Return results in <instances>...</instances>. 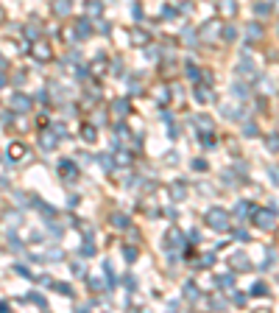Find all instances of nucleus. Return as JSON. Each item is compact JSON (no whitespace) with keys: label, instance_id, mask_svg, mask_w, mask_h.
Returning a JSON list of instances; mask_svg holds the SVG:
<instances>
[{"label":"nucleus","instance_id":"f257e3e1","mask_svg":"<svg viewBox=\"0 0 279 313\" xmlns=\"http://www.w3.org/2000/svg\"><path fill=\"white\" fill-rule=\"evenodd\" d=\"M204 221H207V227L215 229V232H229V229H232V213H229V210H223V207H212V210H207Z\"/></svg>","mask_w":279,"mask_h":313},{"label":"nucleus","instance_id":"f03ea898","mask_svg":"<svg viewBox=\"0 0 279 313\" xmlns=\"http://www.w3.org/2000/svg\"><path fill=\"white\" fill-rule=\"evenodd\" d=\"M31 56H34V62H39V64H50L53 62V45L39 36V39L31 42Z\"/></svg>","mask_w":279,"mask_h":313},{"label":"nucleus","instance_id":"7ed1b4c3","mask_svg":"<svg viewBox=\"0 0 279 313\" xmlns=\"http://www.w3.org/2000/svg\"><path fill=\"white\" fill-rule=\"evenodd\" d=\"M251 221H254L260 229H274L277 227V210H274V207H257V210L251 213Z\"/></svg>","mask_w":279,"mask_h":313},{"label":"nucleus","instance_id":"20e7f679","mask_svg":"<svg viewBox=\"0 0 279 313\" xmlns=\"http://www.w3.org/2000/svg\"><path fill=\"white\" fill-rule=\"evenodd\" d=\"M221 22L218 20H207L201 25V28H198V42H215L218 36H221Z\"/></svg>","mask_w":279,"mask_h":313},{"label":"nucleus","instance_id":"39448f33","mask_svg":"<svg viewBox=\"0 0 279 313\" xmlns=\"http://www.w3.org/2000/svg\"><path fill=\"white\" fill-rule=\"evenodd\" d=\"M8 107H11V112L25 115V112H31V109H34V98H31V95H25V93H14L11 101H8Z\"/></svg>","mask_w":279,"mask_h":313},{"label":"nucleus","instance_id":"423d86ee","mask_svg":"<svg viewBox=\"0 0 279 313\" xmlns=\"http://www.w3.org/2000/svg\"><path fill=\"white\" fill-rule=\"evenodd\" d=\"M59 176H62L64 182H76L78 179V165L73 162V159H62V162H59Z\"/></svg>","mask_w":279,"mask_h":313},{"label":"nucleus","instance_id":"0eeeda50","mask_svg":"<svg viewBox=\"0 0 279 313\" xmlns=\"http://www.w3.org/2000/svg\"><path fill=\"white\" fill-rule=\"evenodd\" d=\"M59 140H62V137L56 135L53 129H45V132H39V146L45 151H53L56 146H59Z\"/></svg>","mask_w":279,"mask_h":313},{"label":"nucleus","instance_id":"6e6552de","mask_svg":"<svg viewBox=\"0 0 279 313\" xmlns=\"http://www.w3.org/2000/svg\"><path fill=\"white\" fill-rule=\"evenodd\" d=\"M218 14H221V20H235L237 3L235 0H218Z\"/></svg>","mask_w":279,"mask_h":313},{"label":"nucleus","instance_id":"1a4fd4ad","mask_svg":"<svg viewBox=\"0 0 279 313\" xmlns=\"http://www.w3.org/2000/svg\"><path fill=\"white\" fill-rule=\"evenodd\" d=\"M129 112H132V101H129V98H115V101H112V115H115L118 121H120V118H126Z\"/></svg>","mask_w":279,"mask_h":313},{"label":"nucleus","instance_id":"9d476101","mask_svg":"<svg viewBox=\"0 0 279 313\" xmlns=\"http://www.w3.org/2000/svg\"><path fill=\"white\" fill-rule=\"evenodd\" d=\"M129 39H132V45H137V48L151 45V36H148V31H142V28H132L129 31Z\"/></svg>","mask_w":279,"mask_h":313},{"label":"nucleus","instance_id":"9b49d317","mask_svg":"<svg viewBox=\"0 0 279 313\" xmlns=\"http://www.w3.org/2000/svg\"><path fill=\"white\" fill-rule=\"evenodd\" d=\"M22 156H25V146H22V143H8V149H6L8 162H20Z\"/></svg>","mask_w":279,"mask_h":313},{"label":"nucleus","instance_id":"f8f14e48","mask_svg":"<svg viewBox=\"0 0 279 313\" xmlns=\"http://www.w3.org/2000/svg\"><path fill=\"white\" fill-rule=\"evenodd\" d=\"M165 246H167V249H179V246H184V235L173 227L170 232L165 235Z\"/></svg>","mask_w":279,"mask_h":313},{"label":"nucleus","instance_id":"ddd939ff","mask_svg":"<svg viewBox=\"0 0 279 313\" xmlns=\"http://www.w3.org/2000/svg\"><path fill=\"white\" fill-rule=\"evenodd\" d=\"M84 11H87L90 20H98V17L104 14V3H101V0H87V3H84Z\"/></svg>","mask_w":279,"mask_h":313},{"label":"nucleus","instance_id":"4468645a","mask_svg":"<svg viewBox=\"0 0 279 313\" xmlns=\"http://www.w3.org/2000/svg\"><path fill=\"white\" fill-rule=\"evenodd\" d=\"M254 210H257V204H251V201H240V204L235 207V218L237 221H246V218H251Z\"/></svg>","mask_w":279,"mask_h":313},{"label":"nucleus","instance_id":"2eb2a0df","mask_svg":"<svg viewBox=\"0 0 279 313\" xmlns=\"http://www.w3.org/2000/svg\"><path fill=\"white\" fill-rule=\"evenodd\" d=\"M36 20V17H34ZM25 22V28H22V34H25V39L28 42H34V39H39V34H42V22Z\"/></svg>","mask_w":279,"mask_h":313},{"label":"nucleus","instance_id":"dca6fc26","mask_svg":"<svg viewBox=\"0 0 279 313\" xmlns=\"http://www.w3.org/2000/svg\"><path fill=\"white\" fill-rule=\"evenodd\" d=\"M181 297L190 299V302H198V299H201V291H198V285H195V283H190V280H187V283L181 285Z\"/></svg>","mask_w":279,"mask_h":313},{"label":"nucleus","instance_id":"f3484780","mask_svg":"<svg viewBox=\"0 0 279 313\" xmlns=\"http://www.w3.org/2000/svg\"><path fill=\"white\" fill-rule=\"evenodd\" d=\"M232 266H235L237 271H249L251 269V260L246 252H237V255H232Z\"/></svg>","mask_w":279,"mask_h":313},{"label":"nucleus","instance_id":"a211bd4d","mask_svg":"<svg viewBox=\"0 0 279 313\" xmlns=\"http://www.w3.org/2000/svg\"><path fill=\"white\" fill-rule=\"evenodd\" d=\"M193 95H195V101H201V104H209V101H212V90H209L207 84H195Z\"/></svg>","mask_w":279,"mask_h":313},{"label":"nucleus","instance_id":"6ab92c4d","mask_svg":"<svg viewBox=\"0 0 279 313\" xmlns=\"http://www.w3.org/2000/svg\"><path fill=\"white\" fill-rule=\"evenodd\" d=\"M73 8V0H53V14L56 17H67Z\"/></svg>","mask_w":279,"mask_h":313},{"label":"nucleus","instance_id":"aec40b11","mask_svg":"<svg viewBox=\"0 0 279 313\" xmlns=\"http://www.w3.org/2000/svg\"><path fill=\"white\" fill-rule=\"evenodd\" d=\"M170 196H173V201H184L187 199V185L184 182H173L170 185Z\"/></svg>","mask_w":279,"mask_h":313},{"label":"nucleus","instance_id":"412c9836","mask_svg":"<svg viewBox=\"0 0 279 313\" xmlns=\"http://www.w3.org/2000/svg\"><path fill=\"white\" fill-rule=\"evenodd\" d=\"M76 34H78V39H87V36L92 34L90 17H84V20H78V22H76Z\"/></svg>","mask_w":279,"mask_h":313},{"label":"nucleus","instance_id":"4be33fe9","mask_svg":"<svg viewBox=\"0 0 279 313\" xmlns=\"http://www.w3.org/2000/svg\"><path fill=\"white\" fill-rule=\"evenodd\" d=\"M237 76H243V78H257V70L251 67L249 59H243V62L237 64Z\"/></svg>","mask_w":279,"mask_h":313},{"label":"nucleus","instance_id":"5701e85b","mask_svg":"<svg viewBox=\"0 0 279 313\" xmlns=\"http://www.w3.org/2000/svg\"><path fill=\"white\" fill-rule=\"evenodd\" d=\"M81 137H84V143H98V129L92 126V123H84V126H81Z\"/></svg>","mask_w":279,"mask_h":313},{"label":"nucleus","instance_id":"b1692460","mask_svg":"<svg viewBox=\"0 0 279 313\" xmlns=\"http://www.w3.org/2000/svg\"><path fill=\"white\" fill-rule=\"evenodd\" d=\"M193 126H198L201 132H212V129H215V126H212V118H207V115H195Z\"/></svg>","mask_w":279,"mask_h":313},{"label":"nucleus","instance_id":"393cba45","mask_svg":"<svg viewBox=\"0 0 279 313\" xmlns=\"http://www.w3.org/2000/svg\"><path fill=\"white\" fill-rule=\"evenodd\" d=\"M215 285L221 291H232V288H235V274H221V277L215 280Z\"/></svg>","mask_w":279,"mask_h":313},{"label":"nucleus","instance_id":"a878e982","mask_svg":"<svg viewBox=\"0 0 279 313\" xmlns=\"http://www.w3.org/2000/svg\"><path fill=\"white\" fill-rule=\"evenodd\" d=\"M3 218H6V224H8V227H11V229H20V227H22V215L17 213V210H14V213H11V210H8V213L3 215Z\"/></svg>","mask_w":279,"mask_h":313},{"label":"nucleus","instance_id":"bb28decb","mask_svg":"<svg viewBox=\"0 0 279 313\" xmlns=\"http://www.w3.org/2000/svg\"><path fill=\"white\" fill-rule=\"evenodd\" d=\"M25 299H28V302H34L36 308H42V311H48V299L42 297V294H34V291H31V294H28Z\"/></svg>","mask_w":279,"mask_h":313},{"label":"nucleus","instance_id":"cd10ccee","mask_svg":"<svg viewBox=\"0 0 279 313\" xmlns=\"http://www.w3.org/2000/svg\"><path fill=\"white\" fill-rule=\"evenodd\" d=\"M235 36H237V28L232 25V22H229V25H223V31H221V39H223V42H235Z\"/></svg>","mask_w":279,"mask_h":313},{"label":"nucleus","instance_id":"c85d7f7f","mask_svg":"<svg viewBox=\"0 0 279 313\" xmlns=\"http://www.w3.org/2000/svg\"><path fill=\"white\" fill-rule=\"evenodd\" d=\"M257 39H263V25L251 22L249 25V42H257Z\"/></svg>","mask_w":279,"mask_h":313},{"label":"nucleus","instance_id":"c756f323","mask_svg":"<svg viewBox=\"0 0 279 313\" xmlns=\"http://www.w3.org/2000/svg\"><path fill=\"white\" fill-rule=\"evenodd\" d=\"M64 257V249L62 246H50L48 252H45V260H62Z\"/></svg>","mask_w":279,"mask_h":313},{"label":"nucleus","instance_id":"7c9ffc66","mask_svg":"<svg viewBox=\"0 0 279 313\" xmlns=\"http://www.w3.org/2000/svg\"><path fill=\"white\" fill-rule=\"evenodd\" d=\"M112 227H118V229H129V218H126V215H120V213H115V215H112Z\"/></svg>","mask_w":279,"mask_h":313},{"label":"nucleus","instance_id":"2f4dec72","mask_svg":"<svg viewBox=\"0 0 279 313\" xmlns=\"http://www.w3.org/2000/svg\"><path fill=\"white\" fill-rule=\"evenodd\" d=\"M70 271H73V277H87V266L81 260H76V263L70 266Z\"/></svg>","mask_w":279,"mask_h":313},{"label":"nucleus","instance_id":"473e14b6","mask_svg":"<svg viewBox=\"0 0 279 313\" xmlns=\"http://www.w3.org/2000/svg\"><path fill=\"white\" fill-rule=\"evenodd\" d=\"M90 288L92 291H109V283H104V280H98V277H90Z\"/></svg>","mask_w":279,"mask_h":313},{"label":"nucleus","instance_id":"72a5a7b5","mask_svg":"<svg viewBox=\"0 0 279 313\" xmlns=\"http://www.w3.org/2000/svg\"><path fill=\"white\" fill-rule=\"evenodd\" d=\"M249 294H251V297H265V294H268V285H265V283H254Z\"/></svg>","mask_w":279,"mask_h":313},{"label":"nucleus","instance_id":"f704fd0d","mask_svg":"<svg viewBox=\"0 0 279 313\" xmlns=\"http://www.w3.org/2000/svg\"><path fill=\"white\" fill-rule=\"evenodd\" d=\"M209 266H215V255H209L207 252V255L198 257V269H209Z\"/></svg>","mask_w":279,"mask_h":313},{"label":"nucleus","instance_id":"c9c22d12","mask_svg":"<svg viewBox=\"0 0 279 313\" xmlns=\"http://www.w3.org/2000/svg\"><path fill=\"white\" fill-rule=\"evenodd\" d=\"M232 95H237V98H246V95H249V90H246V84H243V81L232 84Z\"/></svg>","mask_w":279,"mask_h":313},{"label":"nucleus","instance_id":"e433bc0d","mask_svg":"<svg viewBox=\"0 0 279 313\" xmlns=\"http://www.w3.org/2000/svg\"><path fill=\"white\" fill-rule=\"evenodd\" d=\"M50 285H53V288L62 294V297H73V288H70L67 283H50Z\"/></svg>","mask_w":279,"mask_h":313},{"label":"nucleus","instance_id":"4c0bfd02","mask_svg":"<svg viewBox=\"0 0 279 313\" xmlns=\"http://www.w3.org/2000/svg\"><path fill=\"white\" fill-rule=\"evenodd\" d=\"M184 73H187V78H193V81H198V78H201V70H198V67H195L193 62H190L187 67H184Z\"/></svg>","mask_w":279,"mask_h":313},{"label":"nucleus","instance_id":"58836bf2","mask_svg":"<svg viewBox=\"0 0 279 313\" xmlns=\"http://www.w3.org/2000/svg\"><path fill=\"white\" fill-rule=\"evenodd\" d=\"M254 11H257L260 17H268L271 14V3H254Z\"/></svg>","mask_w":279,"mask_h":313},{"label":"nucleus","instance_id":"ea45409f","mask_svg":"<svg viewBox=\"0 0 279 313\" xmlns=\"http://www.w3.org/2000/svg\"><path fill=\"white\" fill-rule=\"evenodd\" d=\"M104 274H106V283H109V288H115V269H112V263H104Z\"/></svg>","mask_w":279,"mask_h":313},{"label":"nucleus","instance_id":"a19ab883","mask_svg":"<svg viewBox=\"0 0 279 313\" xmlns=\"http://www.w3.org/2000/svg\"><path fill=\"white\" fill-rule=\"evenodd\" d=\"M115 162H118V165H132V154H129V151H118Z\"/></svg>","mask_w":279,"mask_h":313},{"label":"nucleus","instance_id":"79ce46f5","mask_svg":"<svg viewBox=\"0 0 279 313\" xmlns=\"http://www.w3.org/2000/svg\"><path fill=\"white\" fill-rule=\"evenodd\" d=\"M201 143H204V149L215 146V135H212V132H201Z\"/></svg>","mask_w":279,"mask_h":313},{"label":"nucleus","instance_id":"37998d69","mask_svg":"<svg viewBox=\"0 0 279 313\" xmlns=\"http://www.w3.org/2000/svg\"><path fill=\"white\" fill-rule=\"evenodd\" d=\"M257 132H260V129L254 126V123H251V121H249V123H246V126H243V135H246V137H257Z\"/></svg>","mask_w":279,"mask_h":313},{"label":"nucleus","instance_id":"c03bdc74","mask_svg":"<svg viewBox=\"0 0 279 313\" xmlns=\"http://www.w3.org/2000/svg\"><path fill=\"white\" fill-rule=\"evenodd\" d=\"M8 246H11V249H14V252H20V249H22V243H20V238H17V235H11V232H8Z\"/></svg>","mask_w":279,"mask_h":313},{"label":"nucleus","instance_id":"a18cd8bd","mask_svg":"<svg viewBox=\"0 0 279 313\" xmlns=\"http://www.w3.org/2000/svg\"><path fill=\"white\" fill-rule=\"evenodd\" d=\"M123 255H126V260H129V263H134V260H137V249H132V246H126Z\"/></svg>","mask_w":279,"mask_h":313},{"label":"nucleus","instance_id":"49530a36","mask_svg":"<svg viewBox=\"0 0 279 313\" xmlns=\"http://www.w3.org/2000/svg\"><path fill=\"white\" fill-rule=\"evenodd\" d=\"M162 17H165V20H173V17H176V8H173V6H162Z\"/></svg>","mask_w":279,"mask_h":313},{"label":"nucleus","instance_id":"de8ad7c7","mask_svg":"<svg viewBox=\"0 0 279 313\" xmlns=\"http://www.w3.org/2000/svg\"><path fill=\"white\" fill-rule=\"evenodd\" d=\"M81 255H84V257H92V255H95V246L87 241V243H84V249H81Z\"/></svg>","mask_w":279,"mask_h":313},{"label":"nucleus","instance_id":"09e8293b","mask_svg":"<svg viewBox=\"0 0 279 313\" xmlns=\"http://www.w3.org/2000/svg\"><path fill=\"white\" fill-rule=\"evenodd\" d=\"M268 149H271V151H279V135L268 137Z\"/></svg>","mask_w":279,"mask_h":313},{"label":"nucleus","instance_id":"8fccbe9b","mask_svg":"<svg viewBox=\"0 0 279 313\" xmlns=\"http://www.w3.org/2000/svg\"><path fill=\"white\" fill-rule=\"evenodd\" d=\"M209 305L215 308V311H223V308H226V302H223V299H209Z\"/></svg>","mask_w":279,"mask_h":313},{"label":"nucleus","instance_id":"3c124183","mask_svg":"<svg viewBox=\"0 0 279 313\" xmlns=\"http://www.w3.org/2000/svg\"><path fill=\"white\" fill-rule=\"evenodd\" d=\"M14 271H17V274H22V277H31V271H28L22 263H17V266H14Z\"/></svg>","mask_w":279,"mask_h":313},{"label":"nucleus","instance_id":"603ef678","mask_svg":"<svg viewBox=\"0 0 279 313\" xmlns=\"http://www.w3.org/2000/svg\"><path fill=\"white\" fill-rule=\"evenodd\" d=\"M98 162L104 165V168H112V159H109L106 154H101V156H98Z\"/></svg>","mask_w":279,"mask_h":313},{"label":"nucleus","instance_id":"864d4df0","mask_svg":"<svg viewBox=\"0 0 279 313\" xmlns=\"http://www.w3.org/2000/svg\"><path fill=\"white\" fill-rule=\"evenodd\" d=\"M232 299H235V305H246V297H243V294H232Z\"/></svg>","mask_w":279,"mask_h":313},{"label":"nucleus","instance_id":"5fc2aeb1","mask_svg":"<svg viewBox=\"0 0 279 313\" xmlns=\"http://www.w3.org/2000/svg\"><path fill=\"white\" fill-rule=\"evenodd\" d=\"M193 168H195V171H204V168H207V162H204V159H195Z\"/></svg>","mask_w":279,"mask_h":313},{"label":"nucleus","instance_id":"6e6d98bb","mask_svg":"<svg viewBox=\"0 0 279 313\" xmlns=\"http://www.w3.org/2000/svg\"><path fill=\"white\" fill-rule=\"evenodd\" d=\"M6 84H8V81H6V73L0 70V90H3V87H6Z\"/></svg>","mask_w":279,"mask_h":313},{"label":"nucleus","instance_id":"4d7b16f0","mask_svg":"<svg viewBox=\"0 0 279 313\" xmlns=\"http://www.w3.org/2000/svg\"><path fill=\"white\" fill-rule=\"evenodd\" d=\"M8 311V302H3V299H0V313H6Z\"/></svg>","mask_w":279,"mask_h":313},{"label":"nucleus","instance_id":"13d9d810","mask_svg":"<svg viewBox=\"0 0 279 313\" xmlns=\"http://www.w3.org/2000/svg\"><path fill=\"white\" fill-rule=\"evenodd\" d=\"M6 20V11H3V6H0V22Z\"/></svg>","mask_w":279,"mask_h":313},{"label":"nucleus","instance_id":"bf43d9fd","mask_svg":"<svg viewBox=\"0 0 279 313\" xmlns=\"http://www.w3.org/2000/svg\"><path fill=\"white\" fill-rule=\"evenodd\" d=\"M277 135H279V121H277Z\"/></svg>","mask_w":279,"mask_h":313},{"label":"nucleus","instance_id":"052dcab7","mask_svg":"<svg viewBox=\"0 0 279 313\" xmlns=\"http://www.w3.org/2000/svg\"><path fill=\"white\" fill-rule=\"evenodd\" d=\"M277 28H279V25H277Z\"/></svg>","mask_w":279,"mask_h":313}]
</instances>
